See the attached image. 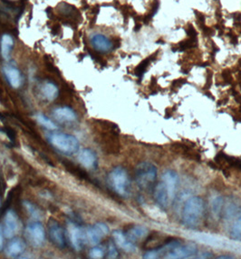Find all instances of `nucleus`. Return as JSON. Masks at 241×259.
I'll return each instance as SVG.
<instances>
[{"instance_id":"nucleus-21","label":"nucleus","mask_w":241,"mask_h":259,"mask_svg":"<svg viewBox=\"0 0 241 259\" xmlns=\"http://www.w3.org/2000/svg\"><path fill=\"white\" fill-rule=\"evenodd\" d=\"M58 88L53 82H46L42 87V94L47 101H54L58 97Z\"/></svg>"},{"instance_id":"nucleus-32","label":"nucleus","mask_w":241,"mask_h":259,"mask_svg":"<svg viewBox=\"0 0 241 259\" xmlns=\"http://www.w3.org/2000/svg\"><path fill=\"white\" fill-rule=\"evenodd\" d=\"M219 259H232L231 257H220Z\"/></svg>"},{"instance_id":"nucleus-2","label":"nucleus","mask_w":241,"mask_h":259,"mask_svg":"<svg viewBox=\"0 0 241 259\" xmlns=\"http://www.w3.org/2000/svg\"><path fill=\"white\" fill-rule=\"evenodd\" d=\"M108 184L111 189L121 197H127L131 194L128 173L122 166H116L109 173Z\"/></svg>"},{"instance_id":"nucleus-5","label":"nucleus","mask_w":241,"mask_h":259,"mask_svg":"<svg viewBox=\"0 0 241 259\" xmlns=\"http://www.w3.org/2000/svg\"><path fill=\"white\" fill-rule=\"evenodd\" d=\"M26 237L34 247L40 248L46 240V231L39 222L32 223L26 228Z\"/></svg>"},{"instance_id":"nucleus-8","label":"nucleus","mask_w":241,"mask_h":259,"mask_svg":"<svg viewBox=\"0 0 241 259\" xmlns=\"http://www.w3.org/2000/svg\"><path fill=\"white\" fill-rule=\"evenodd\" d=\"M161 182L165 185L167 188V191L169 194V201L173 202L176 197V192L179 186V176L176 172L173 170H167L162 175V180Z\"/></svg>"},{"instance_id":"nucleus-25","label":"nucleus","mask_w":241,"mask_h":259,"mask_svg":"<svg viewBox=\"0 0 241 259\" xmlns=\"http://www.w3.org/2000/svg\"><path fill=\"white\" fill-rule=\"evenodd\" d=\"M223 207H224V200L221 196H217L212 199L211 210L215 216L217 217L221 216V213L223 211Z\"/></svg>"},{"instance_id":"nucleus-29","label":"nucleus","mask_w":241,"mask_h":259,"mask_svg":"<svg viewBox=\"0 0 241 259\" xmlns=\"http://www.w3.org/2000/svg\"><path fill=\"white\" fill-rule=\"evenodd\" d=\"M24 206L26 207L27 211L29 212V214H30L31 216H32L33 218H37L39 217V212L37 211L36 207L33 206L31 203L25 201V202H24Z\"/></svg>"},{"instance_id":"nucleus-18","label":"nucleus","mask_w":241,"mask_h":259,"mask_svg":"<svg viewBox=\"0 0 241 259\" xmlns=\"http://www.w3.org/2000/svg\"><path fill=\"white\" fill-rule=\"evenodd\" d=\"M215 161L220 167H224V168L236 167L241 169V160L232 156L224 155L222 153L216 156Z\"/></svg>"},{"instance_id":"nucleus-17","label":"nucleus","mask_w":241,"mask_h":259,"mask_svg":"<svg viewBox=\"0 0 241 259\" xmlns=\"http://www.w3.org/2000/svg\"><path fill=\"white\" fill-rule=\"evenodd\" d=\"M113 236L115 243L121 249L125 250L126 252H134L135 251L136 247H135L134 242L129 240L127 236L124 235L122 231L116 230V231L113 232Z\"/></svg>"},{"instance_id":"nucleus-27","label":"nucleus","mask_w":241,"mask_h":259,"mask_svg":"<svg viewBox=\"0 0 241 259\" xmlns=\"http://www.w3.org/2000/svg\"><path fill=\"white\" fill-rule=\"evenodd\" d=\"M226 216L229 218H236L240 214V208L237 206L236 204L231 203L226 208Z\"/></svg>"},{"instance_id":"nucleus-9","label":"nucleus","mask_w":241,"mask_h":259,"mask_svg":"<svg viewBox=\"0 0 241 259\" xmlns=\"http://www.w3.org/2000/svg\"><path fill=\"white\" fill-rule=\"evenodd\" d=\"M49 237L52 242L59 249H64L66 247V233L64 228L56 221H51L49 223Z\"/></svg>"},{"instance_id":"nucleus-3","label":"nucleus","mask_w":241,"mask_h":259,"mask_svg":"<svg viewBox=\"0 0 241 259\" xmlns=\"http://www.w3.org/2000/svg\"><path fill=\"white\" fill-rule=\"evenodd\" d=\"M49 141L57 150L66 155H75L80 148L79 140L77 139L75 135L66 133L54 132L49 135Z\"/></svg>"},{"instance_id":"nucleus-12","label":"nucleus","mask_w":241,"mask_h":259,"mask_svg":"<svg viewBox=\"0 0 241 259\" xmlns=\"http://www.w3.org/2000/svg\"><path fill=\"white\" fill-rule=\"evenodd\" d=\"M197 253V248L193 245H187V246H179L176 249L169 251L166 259H186L191 257Z\"/></svg>"},{"instance_id":"nucleus-10","label":"nucleus","mask_w":241,"mask_h":259,"mask_svg":"<svg viewBox=\"0 0 241 259\" xmlns=\"http://www.w3.org/2000/svg\"><path fill=\"white\" fill-rule=\"evenodd\" d=\"M18 229V218L13 210L5 213L3 233L6 239H12Z\"/></svg>"},{"instance_id":"nucleus-26","label":"nucleus","mask_w":241,"mask_h":259,"mask_svg":"<svg viewBox=\"0 0 241 259\" xmlns=\"http://www.w3.org/2000/svg\"><path fill=\"white\" fill-rule=\"evenodd\" d=\"M231 236L235 240H241V216L233 224L231 228Z\"/></svg>"},{"instance_id":"nucleus-4","label":"nucleus","mask_w":241,"mask_h":259,"mask_svg":"<svg viewBox=\"0 0 241 259\" xmlns=\"http://www.w3.org/2000/svg\"><path fill=\"white\" fill-rule=\"evenodd\" d=\"M157 177V168L150 162L139 164L135 171V178L139 187L144 190H151L154 187V182Z\"/></svg>"},{"instance_id":"nucleus-13","label":"nucleus","mask_w":241,"mask_h":259,"mask_svg":"<svg viewBox=\"0 0 241 259\" xmlns=\"http://www.w3.org/2000/svg\"><path fill=\"white\" fill-rule=\"evenodd\" d=\"M91 44L95 50L102 53L111 51L113 48V42L102 34L93 35L91 37Z\"/></svg>"},{"instance_id":"nucleus-16","label":"nucleus","mask_w":241,"mask_h":259,"mask_svg":"<svg viewBox=\"0 0 241 259\" xmlns=\"http://www.w3.org/2000/svg\"><path fill=\"white\" fill-rule=\"evenodd\" d=\"M3 72L5 74L7 82L9 83L12 88H18L20 87L21 84H22V76H21V73L18 70V68L8 65L3 68Z\"/></svg>"},{"instance_id":"nucleus-24","label":"nucleus","mask_w":241,"mask_h":259,"mask_svg":"<svg viewBox=\"0 0 241 259\" xmlns=\"http://www.w3.org/2000/svg\"><path fill=\"white\" fill-rule=\"evenodd\" d=\"M36 120L39 124L46 128V130L54 131L57 130V126L50 119H48L45 115L37 114L36 116Z\"/></svg>"},{"instance_id":"nucleus-28","label":"nucleus","mask_w":241,"mask_h":259,"mask_svg":"<svg viewBox=\"0 0 241 259\" xmlns=\"http://www.w3.org/2000/svg\"><path fill=\"white\" fill-rule=\"evenodd\" d=\"M104 255L103 249L101 248H92L90 252H89V256L91 259H102Z\"/></svg>"},{"instance_id":"nucleus-19","label":"nucleus","mask_w":241,"mask_h":259,"mask_svg":"<svg viewBox=\"0 0 241 259\" xmlns=\"http://www.w3.org/2000/svg\"><path fill=\"white\" fill-rule=\"evenodd\" d=\"M14 47V39L10 35L5 34L1 37L0 40V51L1 56L5 59H9Z\"/></svg>"},{"instance_id":"nucleus-6","label":"nucleus","mask_w":241,"mask_h":259,"mask_svg":"<svg viewBox=\"0 0 241 259\" xmlns=\"http://www.w3.org/2000/svg\"><path fill=\"white\" fill-rule=\"evenodd\" d=\"M85 232L88 242L92 246H97L103 237L109 234V228L105 224L97 223L88 227L85 229Z\"/></svg>"},{"instance_id":"nucleus-20","label":"nucleus","mask_w":241,"mask_h":259,"mask_svg":"<svg viewBox=\"0 0 241 259\" xmlns=\"http://www.w3.org/2000/svg\"><path fill=\"white\" fill-rule=\"evenodd\" d=\"M26 249V245L21 239L12 240L6 249V255L10 258H16L23 254Z\"/></svg>"},{"instance_id":"nucleus-31","label":"nucleus","mask_w":241,"mask_h":259,"mask_svg":"<svg viewBox=\"0 0 241 259\" xmlns=\"http://www.w3.org/2000/svg\"><path fill=\"white\" fill-rule=\"evenodd\" d=\"M4 233H3V228L0 226V251L4 249Z\"/></svg>"},{"instance_id":"nucleus-1","label":"nucleus","mask_w":241,"mask_h":259,"mask_svg":"<svg viewBox=\"0 0 241 259\" xmlns=\"http://www.w3.org/2000/svg\"><path fill=\"white\" fill-rule=\"evenodd\" d=\"M205 211V204L200 197H190L182 210V223L185 227L195 228L200 225Z\"/></svg>"},{"instance_id":"nucleus-22","label":"nucleus","mask_w":241,"mask_h":259,"mask_svg":"<svg viewBox=\"0 0 241 259\" xmlns=\"http://www.w3.org/2000/svg\"><path fill=\"white\" fill-rule=\"evenodd\" d=\"M148 234V229L144 226H135L131 228L127 234V238L132 242L137 241L139 239H144Z\"/></svg>"},{"instance_id":"nucleus-23","label":"nucleus","mask_w":241,"mask_h":259,"mask_svg":"<svg viewBox=\"0 0 241 259\" xmlns=\"http://www.w3.org/2000/svg\"><path fill=\"white\" fill-rule=\"evenodd\" d=\"M174 147H176V150H175L176 152H179L186 157H189L191 159H199L200 158L198 152L194 150L193 148H191L189 145H184V144H176Z\"/></svg>"},{"instance_id":"nucleus-15","label":"nucleus","mask_w":241,"mask_h":259,"mask_svg":"<svg viewBox=\"0 0 241 259\" xmlns=\"http://www.w3.org/2000/svg\"><path fill=\"white\" fill-rule=\"evenodd\" d=\"M53 116L60 123H72L77 120L76 112L70 108L63 107L53 111Z\"/></svg>"},{"instance_id":"nucleus-30","label":"nucleus","mask_w":241,"mask_h":259,"mask_svg":"<svg viewBox=\"0 0 241 259\" xmlns=\"http://www.w3.org/2000/svg\"><path fill=\"white\" fill-rule=\"evenodd\" d=\"M118 256L117 249L115 248V246L113 244H110L109 249H108V258L109 259H115Z\"/></svg>"},{"instance_id":"nucleus-7","label":"nucleus","mask_w":241,"mask_h":259,"mask_svg":"<svg viewBox=\"0 0 241 259\" xmlns=\"http://www.w3.org/2000/svg\"><path fill=\"white\" fill-rule=\"evenodd\" d=\"M69 238L73 248L77 251L82 250L84 245L87 242L85 230L74 224L69 225Z\"/></svg>"},{"instance_id":"nucleus-11","label":"nucleus","mask_w":241,"mask_h":259,"mask_svg":"<svg viewBox=\"0 0 241 259\" xmlns=\"http://www.w3.org/2000/svg\"><path fill=\"white\" fill-rule=\"evenodd\" d=\"M154 195L155 202L157 203V205L160 206V207L166 209L169 207L170 204L169 194L162 182H160L154 187Z\"/></svg>"},{"instance_id":"nucleus-14","label":"nucleus","mask_w":241,"mask_h":259,"mask_svg":"<svg viewBox=\"0 0 241 259\" xmlns=\"http://www.w3.org/2000/svg\"><path fill=\"white\" fill-rule=\"evenodd\" d=\"M78 161L83 167L93 168L97 165V155L90 148H83L78 154Z\"/></svg>"}]
</instances>
